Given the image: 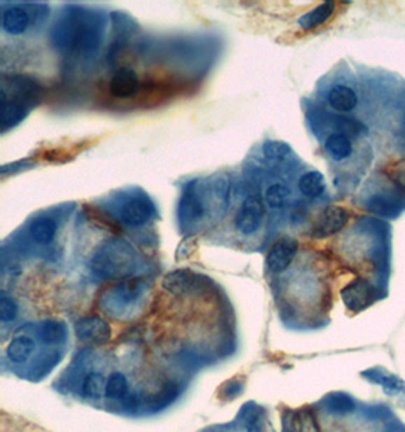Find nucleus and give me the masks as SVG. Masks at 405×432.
<instances>
[{
	"label": "nucleus",
	"instance_id": "obj_1",
	"mask_svg": "<svg viewBox=\"0 0 405 432\" xmlns=\"http://www.w3.org/2000/svg\"><path fill=\"white\" fill-rule=\"evenodd\" d=\"M138 267V256L134 247L122 240L111 238L100 244L91 258V269L107 279H125Z\"/></svg>",
	"mask_w": 405,
	"mask_h": 432
},
{
	"label": "nucleus",
	"instance_id": "obj_2",
	"mask_svg": "<svg viewBox=\"0 0 405 432\" xmlns=\"http://www.w3.org/2000/svg\"><path fill=\"white\" fill-rule=\"evenodd\" d=\"M266 214L264 200L260 196H249L238 209L235 226L245 235H252L260 229Z\"/></svg>",
	"mask_w": 405,
	"mask_h": 432
},
{
	"label": "nucleus",
	"instance_id": "obj_3",
	"mask_svg": "<svg viewBox=\"0 0 405 432\" xmlns=\"http://www.w3.org/2000/svg\"><path fill=\"white\" fill-rule=\"evenodd\" d=\"M199 181L191 182L190 186L184 190V195L179 202V222L181 226L190 228L205 216V204L200 191L198 188Z\"/></svg>",
	"mask_w": 405,
	"mask_h": 432
},
{
	"label": "nucleus",
	"instance_id": "obj_4",
	"mask_svg": "<svg viewBox=\"0 0 405 432\" xmlns=\"http://www.w3.org/2000/svg\"><path fill=\"white\" fill-rule=\"evenodd\" d=\"M76 337L87 344H104L111 338V328L104 319L90 316L78 320L75 326Z\"/></svg>",
	"mask_w": 405,
	"mask_h": 432
},
{
	"label": "nucleus",
	"instance_id": "obj_5",
	"mask_svg": "<svg viewBox=\"0 0 405 432\" xmlns=\"http://www.w3.org/2000/svg\"><path fill=\"white\" fill-rule=\"evenodd\" d=\"M298 247L299 244L293 237L285 235V237L278 238V240L272 244L269 255H268V260H266V263H268V267L276 273L284 272L291 264L294 256H296Z\"/></svg>",
	"mask_w": 405,
	"mask_h": 432
},
{
	"label": "nucleus",
	"instance_id": "obj_6",
	"mask_svg": "<svg viewBox=\"0 0 405 432\" xmlns=\"http://www.w3.org/2000/svg\"><path fill=\"white\" fill-rule=\"evenodd\" d=\"M348 220H349L348 209H345L343 207L331 205L320 213L315 225V235L319 238L334 235L342 231L346 226Z\"/></svg>",
	"mask_w": 405,
	"mask_h": 432
},
{
	"label": "nucleus",
	"instance_id": "obj_7",
	"mask_svg": "<svg viewBox=\"0 0 405 432\" xmlns=\"http://www.w3.org/2000/svg\"><path fill=\"white\" fill-rule=\"evenodd\" d=\"M202 278L198 273H193L186 269L173 270L167 273L163 279V287L170 291L172 294H177V296H182V294H188L191 291H195L198 287H200Z\"/></svg>",
	"mask_w": 405,
	"mask_h": 432
},
{
	"label": "nucleus",
	"instance_id": "obj_8",
	"mask_svg": "<svg viewBox=\"0 0 405 432\" xmlns=\"http://www.w3.org/2000/svg\"><path fill=\"white\" fill-rule=\"evenodd\" d=\"M153 214H155V207L152 205V202L144 197L128 199L121 209L122 220L126 225L131 226L144 225Z\"/></svg>",
	"mask_w": 405,
	"mask_h": 432
},
{
	"label": "nucleus",
	"instance_id": "obj_9",
	"mask_svg": "<svg viewBox=\"0 0 405 432\" xmlns=\"http://www.w3.org/2000/svg\"><path fill=\"white\" fill-rule=\"evenodd\" d=\"M140 88L137 73L130 67L118 69L111 79V95L117 99H130Z\"/></svg>",
	"mask_w": 405,
	"mask_h": 432
},
{
	"label": "nucleus",
	"instance_id": "obj_10",
	"mask_svg": "<svg viewBox=\"0 0 405 432\" xmlns=\"http://www.w3.org/2000/svg\"><path fill=\"white\" fill-rule=\"evenodd\" d=\"M342 298L349 309L352 311L363 309L364 307L369 305V302L372 299V288L366 281L357 279L352 284H349V286L342 291Z\"/></svg>",
	"mask_w": 405,
	"mask_h": 432
},
{
	"label": "nucleus",
	"instance_id": "obj_11",
	"mask_svg": "<svg viewBox=\"0 0 405 432\" xmlns=\"http://www.w3.org/2000/svg\"><path fill=\"white\" fill-rule=\"evenodd\" d=\"M328 102L334 109H337V111L349 113L357 106L358 97L352 88L345 85H337L329 91Z\"/></svg>",
	"mask_w": 405,
	"mask_h": 432
},
{
	"label": "nucleus",
	"instance_id": "obj_12",
	"mask_svg": "<svg viewBox=\"0 0 405 432\" xmlns=\"http://www.w3.org/2000/svg\"><path fill=\"white\" fill-rule=\"evenodd\" d=\"M27 114L26 104L22 100L11 99L8 100L2 97V130L8 131L9 127H14L20 123Z\"/></svg>",
	"mask_w": 405,
	"mask_h": 432
},
{
	"label": "nucleus",
	"instance_id": "obj_13",
	"mask_svg": "<svg viewBox=\"0 0 405 432\" xmlns=\"http://www.w3.org/2000/svg\"><path fill=\"white\" fill-rule=\"evenodd\" d=\"M334 11H336V4L325 2V4L316 6L313 11L307 13L306 15H302L298 20V23L303 31H311V29H315V27L328 22L331 15L334 14Z\"/></svg>",
	"mask_w": 405,
	"mask_h": 432
},
{
	"label": "nucleus",
	"instance_id": "obj_14",
	"mask_svg": "<svg viewBox=\"0 0 405 432\" xmlns=\"http://www.w3.org/2000/svg\"><path fill=\"white\" fill-rule=\"evenodd\" d=\"M35 351V342L31 337H17L6 347L8 360L15 364H22L29 360Z\"/></svg>",
	"mask_w": 405,
	"mask_h": 432
},
{
	"label": "nucleus",
	"instance_id": "obj_15",
	"mask_svg": "<svg viewBox=\"0 0 405 432\" xmlns=\"http://www.w3.org/2000/svg\"><path fill=\"white\" fill-rule=\"evenodd\" d=\"M84 211H85V216L93 225L105 229V231L111 232L114 235H122L123 231H122L121 223L109 216L105 209L99 208V207H93V205H87L84 207Z\"/></svg>",
	"mask_w": 405,
	"mask_h": 432
},
{
	"label": "nucleus",
	"instance_id": "obj_16",
	"mask_svg": "<svg viewBox=\"0 0 405 432\" xmlns=\"http://www.w3.org/2000/svg\"><path fill=\"white\" fill-rule=\"evenodd\" d=\"M2 26L8 34H23L29 26V15L20 8H9L2 15Z\"/></svg>",
	"mask_w": 405,
	"mask_h": 432
},
{
	"label": "nucleus",
	"instance_id": "obj_17",
	"mask_svg": "<svg viewBox=\"0 0 405 432\" xmlns=\"http://www.w3.org/2000/svg\"><path fill=\"white\" fill-rule=\"evenodd\" d=\"M29 234L39 244H49L57 234V225L49 217H39L31 223Z\"/></svg>",
	"mask_w": 405,
	"mask_h": 432
},
{
	"label": "nucleus",
	"instance_id": "obj_18",
	"mask_svg": "<svg viewBox=\"0 0 405 432\" xmlns=\"http://www.w3.org/2000/svg\"><path fill=\"white\" fill-rule=\"evenodd\" d=\"M327 151L329 152L331 158L336 161H342L352 153V143L343 134H331L325 143Z\"/></svg>",
	"mask_w": 405,
	"mask_h": 432
},
{
	"label": "nucleus",
	"instance_id": "obj_19",
	"mask_svg": "<svg viewBox=\"0 0 405 432\" xmlns=\"http://www.w3.org/2000/svg\"><path fill=\"white\" fill-rule=\"evenodd\" d=\"M298 186L303 196L317 197L325 191V179L319 172H308L302 174Z\"/></svg>",
	"mask_w": 405,
	"mask_h": 432
},
{
	"label": "nucleus",
	"instance_id": "obj_20",
	"mask_svg": "<svg viewBox=\"0 0 405 432\" xmlns=\"http://www.w3.org/2000/svg\"><path fill=\"white\" fill-rule=\"evenodd\" d=\"M67 335V328L62 321L58 320H46L40 326V337L44 343L55 344L64 342Z\"/></svg>",
	"mask_w": 405,
	"mask_h": 432
},
{
	"label": "nucleus",
	"instance_id": "obj_21",
	"mask_svg": "<svg viewBox=\"0 0 405 432\" xmlns=\"http://www.w3.org/2000/svg\"><path fill=\"white\" fill-rule=\"evenodd\" d=\"M105 389H107V381L100 373L91 372L85 376L84 384H82V391H84V396L90 399H99L102 398V394L105 396Z\"/></svg>",
	"mask_w": 405,
	"mask_h": 432
},
{
	"label": "nucleus",
	"instance_id": "obj_22",
	"mask_svg": "<svg viewBox=\"0 0 405 432\" xmlns=\"http://www.w3.org/2000/svg\"><path fill=\"white\" fill-rule=\"evenodd\" d=\"M126 394H128V381L125 378V375H122L121 372H114L107 379L105 396L109 399H122Z\"/></svg>",
	"mask_w": 405,
	"mask_h": 432
},
{
	"label": "nucleus",
	"instance_id": "obj_23",
	"mask_svg": "<svg viewBox=\"0 0 405 432\" xmlns=\"http://www.w3.org/2000/svg\"><path fill=\"white\" fill-rule=\"evenodd\" d=\"M290 197V190L282 183H273L266 191V204L272 208H281Z\"/></svg>",
	"mask_w": 405,
	"mask_h": 432
},
{
	"label": "nucleus",
	"instance_id": "obj_24",
	"mask_svg": "<svg viewBox=\"0 0 405 432\" xmlns=\"http://www.w3.org/2000/svg\"><path fill=\"white\" fill-rule=\"evenodd\" d=\"M291 152L290 146L284 141H275L269 140L263 144V153L268 160H284L285 156H289Z\"/></svg>",
	"mask_w": 405,
	"mask_h": 432
},
{
	"label": "nucleus",
	"instance_id": "obj_25",
	"mask_svg": "<svg viewBox=\"0 0 405 432\" xmlns=\"http://www.w3.org/2000/svg\"><path fill=\"white\" fill-rule=\"evenodd\" d=\"M384 172L394 183L405 187V158L389 164Z\"/></svg>",
	"mask_w": 405,
	"mask_h": 432
},
{
	"label": "nucleus",
	"instance_id": "obj_26",
	"mask_svg": "<svg viewBox=\"0 0 405 432\" xmlns=\"http://www.w3.org/2000/svg\"><path fill=\"white\" fill-rule=\"evenodd\" d=\"M18 312V307L14 299L8 298L6 294H2L0 298V319L2 321H11L15 319Z\"/></svg>",
	"mask_w": 405,
	"mask_h": 432
},
{
	"label": "nucleus",
	"instance_id": "obj_27",
	"mask_svg": "<svg viewBox=\"0 0 405 432\" xmlns=\"http://www.w3.org/2000/svg\"><path fill=\"white\" fill-rule=\"evenodd\" d=\"M337 130L342 131L340 134H343V135L348 137V134L349 135H358L360 132H363L366 127L360 122L351 120V118L340 117L338 120H337Z\"/></svg>",
	"mask_w": 405,
	"mask_h": 432
},
{
	"label": "nucleus",
	"instance_id": "obj_28",
	"mask_svg": "<svg viewBox=\"0 0 405 432\" xmlns=\"http://www.w3.org/2000/svg\"><path fill=\"white\" fill-rule=\"evenodd\" d=\"M34 165H35V162L32 160H22V161H17V162H13V164L2 165V169H0V173H2L4 176H6V174H9V173L22 172L25 169L34 167Z\"/></svg>",
	"mask_w": 405,
	"mask_h": 432
},
{
	"label": "nucleus",
	"instance_id": "obj_29",
	"mask_svg": "<svg viewBox=\"0 0 405 432\" xmlns=\"http://www.w3.org/2000/svg\"><path fill=\"white\" fill-rule=\"evenodd\" d=\"M282 432H301V420L296 412H287L284 416Z\"/></svg>",
	"mask_w": 405,
	"mask_h": 432
}]
</instances>
